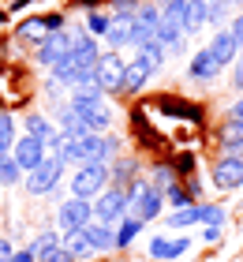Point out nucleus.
I'll use <instances>...</instances> for the list:
<instances>
[{
    "label": "nucleus",
    "mask_w": 243,
    "mask_h": 262,
    "mask_svg": "<svg viewBox=\"0 0 243 262\" xmlns=\"http://www.w3.org/2000/svg\"><path fill=\"white\" fill-rule=\"evenodd\" d=\"M56 247H60V236H56V232H38V236H34V240L27 244V251L41 262V258H49V255H53Z\"/></svg>",
    "instance_id": "nucleus-22"
},
{
    "label": "nucleus",
    "mask_w": 243,
    "mask_h": 262,
    "mask_svg": "<svg viewBox=\"0 0 243 262\" xmlns=\"http://www.w3.org/2000/svg\"><path fill=\"white\" fill-rule=\"evenodd\" d=\"M157 19H161V8H157V4H139V8H135V23H139V27L153 30Z\"/></svg>",
    "instance_id": "nucleus-28"
},
{
    "label": "nucleus",
    "mask_w": 243,
    "mask_h": 262,
    "mask_svg": "<svg viewBox=\"0 0 243 262\" xmlns=\"http://www.w3.org/2000/svg\"><path fill=\"white\" fill-rule=\"evenodd\" d=\"M236 86L243 90V53H239V64H236Z\"/></svg>",
    "instance_id": "nucleus-38"
},
{
    "label": "nucleus",
    "mask_w": 243,
    "mask_h": 262,
    "mask_svg": "<svg viewBox=\"0 0 243 262\" xmlns=\"http://www.w3.org/2000/svg\"><path fill=\"white\" fill-rule=\"evenodd\" d=\"M168 184H172V169H168V165H157V169H153V187L165 191Z\"/></svg>",
    "instance_id": "nucleus-31"
},
{
    "label": "nucleus",
    "mask_w": 243,
    "mask_h": 262,
    "mask_svg": "<svg viewBox=\"0 0 243 262\" xmlns=\"http://www.w3.org/2000/svg\"><path fill=\"white\" fill-rule=\"evenodd\" d=\"M11 255H15V247H11L8 240H0V262H11Z\"/></svg>",
    "instance_id": "nucleus-35"
},
{
    "label": "nucleus",
    "mask_w": 243,
    "mask_h": 262,
    "mask_svg": "<svg viewBox=\"0 0 243 262\" xmlns=\"http://www.w3.org/2000/svg\"><path fill=\"white\" fill-rule=\"evenodd\" d=\"M217 71H221V64L210 56V49H198V53L191 56V64H187V75H191L194 82H210Z\"/></svg>",
    "instance_id": "nucleus-18"
},
{
    "label": "nucleus",
    "mask_w": 243,
    "mask_h": 262,
    "mask_svg": "<svg viewBox=\"0 0 243 262\" xmlns=\"http://www.w3.org/2000/svg\"><path fill=\"white\" fill-rule=\"evenodd\" d=\"M161 206H165V195L153 184H131L127 187V217H139L146 225L161 213Z\"/></svg>",
    "instance_id": "nucleus-1"
},
{
    "label": "nucleus",
    "mask_w": 243,
    "mask_h": 262,
    "mask_svg": "<svg viewBox=\"0 0 243 262\" xmlns=\"http://www.w3.org/2000/svg\"><path fill=\"white\" fill-rule=\"evenodd\" d=\"M232 120H243V98H236V105H232Z\"/></svg>",
    "instance_id": "nucleus-37"
},
{
    "label": "nucleus",
    "mask_w": 243,
    "mask_h": 262,
    "mask_svg": "<svg viewBox=\"0 0 243 262\" xmlns=\"http://www.w3.org/2000/svg\"><path fill=\"white\" fill-rule=\"evenodd\" d=\"M139 232H142V221H139V217H127V213H124V217L116 221V232H113V236H116V251H124V247L135 240Z\"/></svg>",
    "instance_id": "nucleus-21"
},
{
    "label": "nucleus",
    "mask_w": 243,
    "mask_h": 262,
    "mask_svg": "<svg viewBox=\"0 0 243 262\" xmlns=\"http://www.w3.org/2000/svg\"><path fill=\"white\" fill-rule=\"evenodd\" d=\"M82 124H86V131H94V135H105L108 127H113V113H108V105H86V109H79Z\"/></svg>",
    "instance_id": "nucleus-17"
},
{
    "label": "nucleus",
    "mask_w": 243,
    "mask_h": 262,
    "mask_svg": "<svg viewBox=\"0 0 243 262\" xmlns=\"http://www.w3.org/2000/svg\"><path fill=\"white\" fill-rule=\"evenodd\" d=\"M124 68H127V60L116 49L113 53H101V56H97V64H94L97 90H101V94H120V86H124Z\"/></svg>",
    "instance_id": "nucleus-2"
},
{
    "label": "nucleus",
    "mask_w": 243,
    "mask_h": 262,
    "mask_svg": "<svg viewBox=\"0 0 243 262\" xmlns=\"http://www.w3.org/2000/svg\"><path fill=\"white\" fill-rule=\"evenodd\" d=\"M15 120H11V113H0V154H11L15 146Z\"/></svg>",
    "instance_id": "nucleus-26"
},
{
    "label": "nucleus",
    "mask_w": 243,
    "mask_h": 262,
    "mask_svg": "<svg viewBox=\"0 0 243 262\" xmlns=\"http://www.w3.org/2000/svg\"><path fill=\"white\" fill-rule=\"evenodd\" d=\"M225 217H228L225 206H198V221L206 225V229H221Z\"/></svg>",
    "instance_id": "nucleus-27"
},
{
    "label": "nucleus",
    "mask_w": 243,
    "mask_h": 262,
    "mask_svg": "<svg viewBox=\"0 0 243 262\" xmlns=\"http://www.w3.org/2000/svg\"><path fill=\"white\" fill-rule=\"evenodd\" d=\"M198 221V206H180V210H172L168 213V229H191V225Z\"/></svg>",
    "instance_id": "nucleus-25"
},
{
    "label": "nucleus",
    "mask_w": 243,
    "mask_h": 262,
    "mask_svg": "<svg viewBox=\"0 0 243 262\" xmlns=\"http://www.w3.org/2000/svg\"><path fill=\"white\" fill-rule=\"evenodd\" d=\"M210 8V23H225V15L232 11V0H206Z\"/></svg>",
    "instance_id": "nucleus-30"
},
{
    "label": "nucleus",
    "mask_w": 243,
    "mask_h": 262,
    "mask_svg": "<svg viewBox=\"0 0 243 262\" xmlns=\"http://www.w3.org/2000/svg\"><path fill=\"white\" fill-rule=\"evenodd\" d=\"M191 251V240L187 236H180V240H168V236H157V240H150V258L157 262H168V258H180Z\"/></svg>",
    "instance_id": "nucleus-15"
},
{
    "label": "nucleus",
    "mask_w": 243,
    "mask_h": 262,
    "mask_svg": "<svg viewBox=\"0 0 243 262\" xmlns=\"http://www.w3.org/2000/svg\"><path fill=\"white\" fill-rule=\"evenodd\" d=\"M153 41L161 45V49H168V53H180V49H184V27H180L176 19L161 15L157 27H153Z\"/></svg>",
    "instance_id": "nucleus-12"
},
{
    "label": "nucleus",
    "mask_w": 243,
    "mask_h": 262,
    "mask_svg": "<svg viewBox=\"0 0 243 262\" xmlns=\"http://www.w3.org/2000/svg\"><path fill=\"white\" fill-rule=\"evenodd\" d=\"M131 30H135V15H108V27L101 38L113 49H120V45H131Z\"/></svg>",
    "instance_id": "nucleus-14"
},
{
    "label": "nucleus",
    "mask_w": 243,
    "mask_h": 262,
    "mask_svg": "<svg viewBox=\"0 0 243 262\" xmlns=\"http://www.w3.org/2000/svg\"><path fill=\"white\" fill-rule=\"evenodd\" d=\"M11 262H38V258H34L30 251H15V255H11Z\"/></svg>",
    "instance_id": "nucleus-36"
},
{
    "label": "nucleus",
    "mask_w": 243,
    "mask_h": 262,
    "mask_svg": "<svg viewBox=\"0 0 243 262\" xmlns=\"http://www.w3.org/2000/svg\"><path fill=\"white\" fill-rule=\"evenodd\" d=\"M41 262H75V258H71V255L64 251V247H56V251L49 255V258H41Z\"/></svg>",
    "instance_id": "nucleus-34"
},
{
    "label": "nucleus",
    "mask_w": 243,
    "mask_h": 262,
    "mask_svg": "<svg viewBox=\"0 0 243 262\" xmlns=\"http://www.w3.org/2000/svg\"><path fill=\"white\" fill-rule=\"evenodd\" d=\"M60 176H64V161L49 154V158L38 165V169H30V172H27V191H30V195H49V191H56Z\"/></svg>",
    "instance_id": "nucleus-4"
},
{
    "label": "nucleus",
    "mask_w": 243,
    "mask_h": 262,
    "mask_svg": "<svg viewBox=\"0 0 243 262\" xmlns=\"http://www.w3.org/2000/svg\"><path fill=\"white\" fill-rule=\"evenodd\" d=\"M232 4H236V0H232ZM239 4H243V0H239Z\"/></svg>",
    "instance_id": "nucleus-39"
},
{
    "label": "nucleus",
    "mask_w": 243,
    "mask_h": 262,
    "mask_svg": "<svg viewBox=\"0 0 243 262\" xmlns=\"http://www.w3.org/2000/svg\"><path fill=\"white\" fill-rule=\"evenodd\" d=\"M213 184L221 191H236L243 187V158H221L213 165Z\"/></svg>",
    "instance_id": "nucleus-11"
},
{
    "label": "nucleus",
    "mask_w": 243,
    "mask_h": 262,
    "mask_svg": "<svg viewBox=\"0 0 243 262\" xmlns=\"http://www.w3.org/2000/svg\"><path fill=\"white\" fill-rule=\"evenodd\" d=\"M161 195H165V202H168L172 210H180V206H191V195L184 191V187H176V184H168Z\"/></svg>",
    "instance_id": "nucleus-29"
},
{
    "label": "nucleus",
    "mask_w": 243,
    "mask_h": 262,
    "mask_svg": "<svg viewBox=\"0 0 243 262\" xmlns=\"http://www.w3.org/2000/svg\"><path fill=\"white\" fill-rule=\"evenodd\" d=\"M206 23H210V8H206V0H184V19H180L184 34H198Z\"/></svg>",
    "instance_id": "nucleus-16"
},
{
    "label": "nucleus",
    "mask_w": 243,
    "mask_h": 262,
    "mask_svg": "<svg viewBox=\"0 0 243 262\" xmlns=\"http://www.w3.org/2000/svg\"><path fill=\"white\" fill-rule=\"evenodd\" d=\"M153 71H161V68H157L153 60H146V56H135V60L124 68V86H120V94H139Z\"/></svg>",
    "instance_id": "nucleus-10"
},
{
    "label": "nucleus",
    "mask_w": 243,
    "mask_h": 262,
    "mask_svg": "<svg viewBox=\"0 0 243 262\" xmlns=\"http://www.w3.org/2000/svg\"><path fill=\"white\" fill-rule=\"evenodd\" d=\"M56 221H60V229H64V232L86 229V225L94 221V206H90V199H68V202H60Z\"/></svg>",
    "instance_id": "nucleus-6"
},
{
    "label": "nucleus",
    "mask_w": 243,
    "mask_h": 262,
    "mask_svg": "<svg viewBox=\"0 0 243 262\" xmlns=\"http://www.w3.org/2000/svg\"><path fill=\"white\" fill-rule=\"evenodd\" d=\"M228 34H232V38H236L239 53H243V11H239V15H232V23H228Z\"/></svg>",
    "instance_id": "nucleus-33"
},
{
    "label": "nucleus",
    "mask_w": 243,
    "mask_h": 262,
    "mask_svg": "<svg viewBox=\"0 0 243 262\" xmlns=\"http://www.w3.org/2000/svg\"><path fill=\"white\" fill-rule=\"evenodd\" d=\"M90 206H94V217H97V221L116 225V221L127 213V191H124V187H108V191L94 195Z\"/></svg>",
    "instance_id": "nucleus-5"
},
{
    "label": "nucleus",
    "mask_w": 243,
    "mask_h": 262,
    "mask_svg": "<svg viewBox=\"0 0 243 262\" xmlns=\"http://www.w3.org/2000/svg\"><path fill=\"white\" fill-rule=\"evenodd\" d=\"M108 184V165H79V172L71 176V199H94L101 195Z\"/></svg>",
    "instance_id": "nucleus-3"
},
{
    "label": "nucleus",
    "mask_w": 243,
    "mask_h": 262,
    "mask_svg": "<svg viewBox=\"0 0 243 262\" xmlns=\"http://www.w3.org/2000/svg\"><path fill=\"white\" fill-rule=\"evenodd\" d=\"M45 158H49L45 142H41V139H34V135H19V139H15V146H11V161H15L23 172L38 169Z\"/></svg>",
    "instance_id": "nucleus-7"
},
{
    "label": "nucleus",
    "mask_w": 243,
    "mask_h": 262,
    "mask_svg": "<svg viewBox=\"0 0 243 262\" xmlns=\"http://www.w3.org/2000/svg\"><path fill=\"white\" fill-rule=\"evenodd\" d=\"M53 30H64V15H34L19 27V41L27 45H41Z\"/></svg>",
    "instance_id": "nucleus-8"
},
{
    "label": "nucleus",
    "mask_w": 243,
    "mask_h": 262,
    "mask_svg": "<svg viewBox=\"0 0 243 262\" xmlns=\"http://www.w3.org/2000/svg\"><path fill=\"white\" fill-rule=\"evenodd\" d=\"M82 232H86V240H90V247H94V251H113V247H116L113 225H105V221H90Z\"/></svg>",
    "instance_id": "nucleus-19"
},
{
    "label": "nucleus",
    "mask_w": 243,
    "mask_h": 262,
    "mask_svg": "<svg viewBox=\"0 0 243 262\" xmlns=\"http://www.w3.org/2000/svg\"><path fill=\"white\" fill-rule=\"evenodd\" d=\"M23 180V169L11 161V154H0V187H15Z\"/></svg>",
    "instance_id": "nucleus-24"
},
{
    "label": "nucleus",
    "mask_w": 243,
    "mask_h": 262,
    "mask_svg": "<svg viewBox=\"0 0 243 262\" xmlns=\"http://www.w3.org/2000/svg\"><path fill=\"white\" fill-rule=\"evenodd\" d=\"M60 247H64V251L71 255V258H86V255H94V247H90V240H86V232L82 229H75V232H64L60 236Z\"/></svg>",
    "instance_id": "nucleus-20"
},
{
    "label": "nucleus",
    "mask_w": 243,
    "mask_h": 262,
    "mask_svg": "<svg viewBox=\"0 0 243 262\" xmlns=\"http://www.w3.org/2000/svg\"><path fill=\"white\" fill-rule=\"evenodd\" d=\"M68 53H71V34L53 30V34H49V38L38 45V64H41V68H56Z\"/></svg>",
    "instance_id": "nucleus-9"
},
{
    "label": "nucleus",
    "mask_w": 243,
    "mask_h": 262,
    "mask_svg": "<svg viewBox=\"0 0 243 262\" xmlns=\"http://www.w3.org/2000/svg\"><path fill=\"white\" fill-rule=\"evenodd\" d=\"M206 49H210V56L221 68H228V64H236V56H239V45H236V38L228 30H217L213 38H210V45H206Z\"/></svg>",
    "instance_id": "nucleus-13"
},
{
    "label": "nucleus",
    "mask_w": 243,
    "mask_h": 262,
    "mask_svg": "<svg viewBox=\"0 0 243 262\" xmlns=\"http://www.w3.org/2000/svg\"><path fill=\"white\" fill-rule=\"evenodd\" d=\"M27 135H34V139H41V142H49L56 135V127L45 120V116H38V113H27Z\"/></svg>",
    "instance_id": "nucleus-23"
},
{
    "label": "nucleus",
    "mask_w": 243,
    "mask_h": 262,
    "mask_svg": "<svg viewBox=\"0 0 243 262\" xmlns=\"http://www.w3.org/2000/svg\"><path fill=\"white\" fill-rule=\"evenodd\" d=\"M105 27H108V15H105V11H94V15L86 19V30H90V34H105Z\"/></svg>",
    "instance_id": "nucleus-32"
}]
</instances>
